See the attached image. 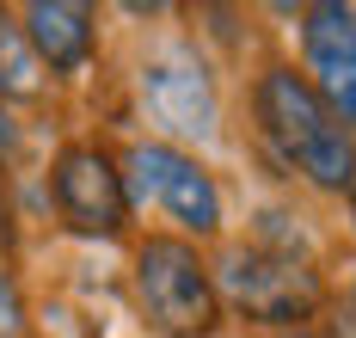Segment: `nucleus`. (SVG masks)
Returning a JSON list of instances; mask_svg holds the SVG:
<instances>
[{
	"label": "nucleus",
	"instance_id": "obj_5",
	"mask_svg": "<svg viewBox=\"0 0 356 338\" xmlns=\"http://www.w3.org/2000/svg\"><path fill=\"white\" fill-rule=\"evenodd\" d=\"M49 191H56V209L74 234H117L123 216H129L123 172L99 148H62L56 166H49Z\"/></svg>",
	"mask_w": 356,
	"mask_h": 338
},
{
	"label": "nucleus",
	"instance_id": "obj_7",
	"mask_svg": "<svg viewBox=\"0 0 356 338\" xmlns=\"http://www.w3.org/2000/svg\"><path fill=\"white\" fill-rule=\"evenodd\" d=\"M142 105L160 129L191 136V142H209L215 136V86L209 74L191 62V56H160L142 68Z\"/></svg>",
	"mask_w": 356,
	"mask_h": 338
},
{
	"label": "nucleus",
	"instance_id": "obj_11",
	"mask_svg": "<svg viewBox=\"0 0 356 338\" xmlns=\"http://www.w3.org/2000/svg\"><path fill=\"white\" fill-rule=\"evenodd\" d=\"M332 338H356V307H350V314H338V320H332Z\"/></svg>",
	"mask_w": 356,
	"mask_h": 338
},
{
	"label": "nucleus",
	"instance_id": "obj_6",
	"mask_svg": "<svg viewBox=\"0 0 356 338\" xmlns=\"http://www.w3.org/2000/svg\"><path fill=\"white\" fill-rule=\"evenodd\" d=\"M307 86L338 123H356V6H307Z\"/></svg>",
	"mask_w": 356,
	"mask_h": 338
},
{
	"label": "nucleus",
	"instance_id": "obj_2",
	"mask_svg": "<svg viewBox=\"0 0 356 338\" xmlns=\"http://www.w3.org/2000/svg\"><path fill=\"white\" fill-rule=\"evenodd\" d=\"M136 301L166 338H209L221 326V296L197 246H184L172 234H154L136 252Z\"/></svg>",
	"mask_w": 356,
	"mask_h": 338
},
{
	"label": "nucleus",
	"instance_id": "obj_9",
	"mask_svg": "<svg viewBox=\"0 0 356 338\" xmlns=\"http://www.w3.org/2000/svg\"><path fill=\"white\" fill-rule=\"evenodd\" d=\"M0 92H13V99L43 92V62H37V49L25 43V31L13 19H0Z\"/></svg>",
	"mask_w": 356,
	"mask_h": 338
},
{
	"label": "nucleus",
	"instance_id": "obj_12",
	"mask_svg": "<svg viewBox=\"0 0 356 338\" xmlns=\"http://www.w3.org/2000/svg\"><path fill=\"white\" fill-rule=\"evenodd\" d=\"M270 338H307V332H295V326H283V332H270Z\"/></svg>",
	"mask_w": 356,
	"mask_h": 338
},
{
	"label": "nucleus",
	"instance_id": "obj_3",
	"mask_svg": "<svg viewBox=\"0 0 356 338\" xmlns=\"http://www.w3.org/2000/svg\"><path fill=\"white\" fill-rule=\"evenodd\" d=\"M221 289H227V301H234L246 320H258V326H295V320H307V314L320 307L314 271L301 259H277V252H264V246L234 252L227 271H221Z\"/></svg>",
	"mask_w": 356,
	"mask_h": 338
},
{
	"label": "nucleus",
	"instance_id": "obj_10",
	"mask_svg": "<svg viewBox=\"0 0 356 338\" xmlns=\"http://www.w3.org/2000/svg\"><path fill=\"white\" fill-rule=\"evenodd\" d=\"M19 289H13V277H6V264H0V338H19Z\"/></svg>",
	"mask_w": 356,
	"mask_h": 338
},
{
	"label": "nucleus",
	"instance_id": "obj_8",
	"mask_svg": "<svg viewBox=\"0 0 356 338\" xmlns=\"http://www.w3.org/2000/svg\"><path fill=\"white\" fill-rule=\"evenodd\" d=\"M25 43L37 49L43 68L74 74L86 56H92V6H74V0H37L25 13Z\"/></svg>",
	"mask_w": 356,
	"mask_h": 338
},
{
	"label": "nucleus",
	"instance_id": "obj_1",
	"mask_svg": "<svg viewBox=\"0 0 356 338\" xmlns=\"http://www.w3.org/2000/svg\"><path fill=\"white\" fill-rule=\"evenodd\" d=\"M258 123L270 136V148L283 154L301 179H314L325 191L356 185V142L350 129L320 105V92L295 68H270L258 80Z\"/></svg>",
	"mask_w": 356,
	"mask_h": 338
},
{
	"label": "nucleus",
	"instance_id": "obj_4",
	"mask_svg": "<svg viewBox=\"0 0 356 338\" xmlns=\"http://www.w3.org/2000/svg\"><path fill=\"white\" fill-rule=\"evenodd\" d=\"M129 185H136V197L160 203V209H166L178 227H191V234H215V227H221V197H215L209 172H203L191 154L166 148V142L129 148Z\"/></svg>",
	"mask_w": 356,
	"mask_h": 338
}]
</instances>
